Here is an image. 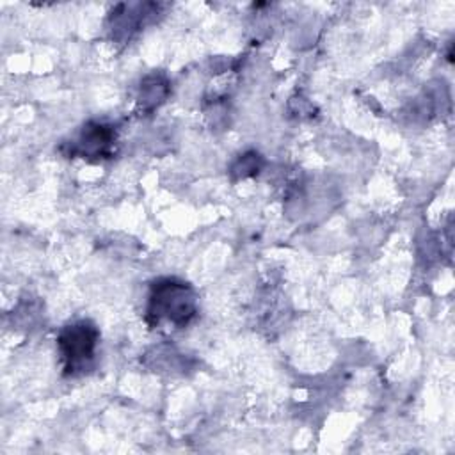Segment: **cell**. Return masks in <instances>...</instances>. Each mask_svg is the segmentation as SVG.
Listing matches in <instances>:
<instances>
[{"instance_id":"6da1fadb","label":"cell","mask_w":455,"mask_h":455,"mask_svg":"<svg viewBox=\"0 0 455 455\" xmlns=\"http://www.w3.org/2000/svg\"><path fill=\"white\" fill-rule=\"evenodd\" d=\"M155 315L167 316L171 322H187L194 311V299L183 284H174L167 281L158 286L153 295Z\"/></svg>"},{"instance_id":"7a4b0ae2","label":"cell","mask_w":455,"mask_h":455,"mask_svg":"<svg viewBox=\"0 0 455 455\" xmlns=\"http://www.w3.org/2000/svg\"><path fill=\"white\" fill-rule=\"evenodd\" d=\"M96 347V331L85 322L68 327L60 336V348L71 366H78L92 357Z\"/></svg>"}]
</instances>
